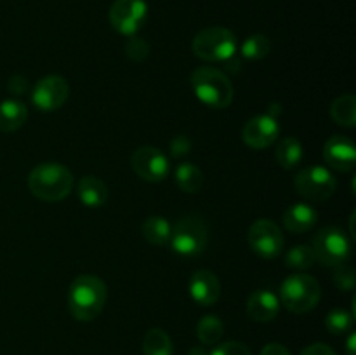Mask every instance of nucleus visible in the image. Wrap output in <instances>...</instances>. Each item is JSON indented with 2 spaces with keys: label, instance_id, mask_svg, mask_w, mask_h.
Instances as JSON below:
<instances>
[{
  "label": "nucleus",
  "instance_id": "obj_9",
  "mask_svg": "<svg viewBox=\"0 0 356 355\" xmlns=\"http://www.w3.org/2000/svg\"><path fill=\"white\" fill-rule=\"evenodd\" d=\"M148 6L145 0H115L110 9V23L118 33L134 37L145 24Z\"/></svg>",
  "mask_w": 356,
  "mask_h": 355
},
{
  "label": "nucleus",
  "instance_id": "obj_7",
  "mask_svg": "<svg viewBox=\"0 0 356 355\" xmlns=\"http://www.w3.org/2000/svg\"><path fill=\"white\" fill-rule=\"evenodd\" d=\"M313 253L320 263L327 267H337L343 265L350 258L351 244L348 237L339 228L327 226L322 228L313 239Z\"/></svg>",
  "mask_w": 356,
  "mask_h": 355
},
{
  "label": "nucleus",
  "instance_id": "obj_4",
  "mask_svg": "<svg viewBox=\"0 0 356 355\" xmlns=\"http://www.w3.org/2000/svg\"><path fill=\"white\" fill-rule=\"evenodd\" d=\"M322 296L318 281L308 274L289 275L280 287V299L292 313H308L315 308Z\"/></svg>",
  "mask_w": 356,
  "mask_h": 355
},
{
  "label": "nucleus",
  "instance_id": "obj_32",
  "mask_svg": "<svg viewBox=\"0 0 356 355\" xmlns=\"http://www.w3.org/2000/svg\"><path fill=\"white\" fill-rule=\"evenodd\" d=\"M190 150L191 139L188 138V136H174L172 141H170V153H172V157H184L186 153H190Z\"/></svg>",
  "mask_w": 356,
  "mask_h": 355
},
{
  "label": "nucleus",
  "instance_id": "obj_18",
  "mask_svg": "<svg viewBox=\"0 0 356 355\" xmlns=\"http://www.w3.org/2000/svg\"><path fill=\"white\" fill-rule=\"evenodd\" d=\"M79 198L86 207H101L108 200V188L99 178L83 176L79 181Z\"/></svg>",
  "mask_w": 356,
  "mask_h": 355
},
{
  "label": "nucleus",
  "instance_id": "obj_26",
  "mask_svg": "<svg viewBox=\"0 0 356 355\" xmlns=\"http://www.w3.org/2000/svg\"><path fill=\"white\" fill-rule=\"evenodd\" d=\"M271 51V40L263 33L250 35L245 42L242 44V56L250 61H257V59H264Z\"/></svg>",
  "mask_w": 356,
  "mask_h": 355
},
{
  "label": "nucleus",
  "instance_id": "obj_33",
  "mask_svg": "<svg viewBox=\"0 0 356 355\" xmlns=\"http://www.w3.org/2000/svg\"><path fill=\"white\" fill-rule=\"evenodd\" d=\"M301 355H336V352L325 343H313L302 350Z\"/></svg>",
  "mask_w": 356,
  "mask_h": 355
},
{
  "label": "nucleus",
  "instance_id": "obj_6",
  "mask_svg": "<svg viewBox=\"0 0 356 355\" xmlns=\"http://www.w3.org/2000/svg\"><path fill=\"white\" fill-rule=\"evenodd\" d=\"M169 242L181 256H197L207 247V226L198 218L186 216L176 223Z\"/></svg>",
  "mask_w": 356,
  "mask_h": 355
},
{
  "label": "nucleus",
  "instance_id": "obj_24",
  "mask_svg": "<svg viewBox=\"0 0 356 355\" xmlns=\"http://www.w3.org/2000/svg\"><path fill=\"white\" fill-rule=\"evenodd\" d=\"M172 340L163 329H149L143 340V354L145 355H172Z\"/></svg>",
  "mask_w": 356,
  "mask_h": 355
},
{
  "label": "nucleus",
  "instance_id": "obj_5",
  "mask_svg": "<svg viewBox=\"0 0 356 355\" xmlns=\"http://www.w3.org/2000/svg\"><path fill=\"white\" fill-rule=\"evenodd\" d=\"M193 52L205 61H228L235 58L236 37L222 26H209L193 38Z\"/></svg>",
  "mask_w": 356,
  "mask_h": 355
},
{
  "label": "nucleus",
  "instance_id": "obj_22",
  "mask_svg": "<svg viewBox=\"0 0 356 355\" xmlns=\"http://www.w3.org/2000/svg\"><path fill=\"white\" fill-rule=\"evenodd\" d=\"M330 115L336 124L343 127H355L356 125V97L353 94H343L336 97L330 104Z\"/></svg>",
  "mask_w": 356,
  "mask_h": 355
},
{
  "label": "nucleus",
  "instance_id": "obj_2",
  "mask_svg": "<svg viewBox=\"0 0 356 355\" xmlns=\"http://www.w3.org/2000/svg\"><path fill=\"white\" fill-rule=\"evenodd\" d=\"M28 187L40 200L59 202L72 191L73 174L63 164L42 162L28 176Z\"/></svg>",
  "mask_w": 356,
  "mask_h": 355
},
{
  "label": "nucleus",
  "instance_id": "obj_15",
  "mask_svg": "<svg viewBox=\"0 0 356 355\" xmlns=\"http://www.w3.org/2000/svg\"><path fill=\"white\" fill-rule=\"evenodd\" d=\"M190 294L198 305L211 306L221 296L219 278L211 270H198L190 278Z\"/></svg>",
  "mask_w": 356,
  "mask_h": 355
},
{
  "label": "nucleus",
  "instance_id": "obj_19",
  "mask_svg": "<svg viewBox=\"0 0 356 355\" xmlns=\"http://www.w3.org/2000/svg\"><path fill=\"white\" fill-rule=\"evenodd\" d=\"M26 104L17 100H6L0 103V131L14 132L26 122Z\"/></svg>",
  "mask_w": 356,
  "mask_h": 355
},
{
  "label": "nucleus",
  "instance_id": "obj_31",
  "mask_svg": "<svg viewBox=\"0 0 356 355\" xmlns=\"http://www.w3.org/2000/svg\"><path fill=\"white\" fill-rule=\"evenodd\" d=\"M211 355H252L250 348L240 341H226L211 352Z\"/></svg>",
  "mask_w": 356,
  "mask_h": 355
},
{
  "label": "nucleus",
  "instance_id": "obj_30",
  "mask_svg": "<svg viewBox=\"0 0 356 355\" xmlns=\"http://www.w3.org/2000/svg\"><path fill=\"white\" fill-rule=\"evenodd\" d=\"M355 270L348 265H337V270L334 274V282L341 291H351L355 287Z\"/></svg>",
  "mask_w": 356,
  "mask_h": 355
},
{
  "label": "nucleus",
  "instance_id": "obj_35",
  "mask_svg": "<svg viewBox=\"0 0 356 355\" xmlns=\"http://www.w3.org/2000/svg\"><path fill=\"white\" fill-rule=\"evenodd\" d=\"M261 355H291V352L280 343H270L261 350Z\"/></svg>",
  "mask_w": 356,
  "mask_h": 355
},
{
  "label": "nucleus",
  "instance_id": "obj_16",
  "mask_svg": "<svg viewBox=\"0 0 356 355\" xmlns=\"http://www.w3.org/2000/svg\"><path fill=\"white\" fill-rule=\"evenodd\" d=\"M278 310H280L278 296L268 289L254 291L247 299V313L256 322H270L278 315Z\"/></svg>",
  "mask_w": 356,
  "mask_h": 355
},
{
  "label": "nucleus",
  "instance_id": "obj_13",
  "mask_svg": "<svg viewBox=\"0 0 356 355\" xmlns=\"http://www.w3.org/2000/svg\"><path fill=\"white\" fill-rule=\"evenodd\" d=\"M280 134V125L277 117H271L270 113L256 115L245 122L242 129V139L247 146L254 150H264L273 145Z\"/></svg>",
  "mask_w": 356,
  "mask_h": 355
},
{
  "label": "nucleus",
  "instance_id": "obj_27",
  "mask_svg": "<svg viewBox=\"0 0 356 355\" xmlns=\"http://www.w3.org/2000/svg\"><path fill=\"white\" fill-rule=\"evenodd\" d=\"M315 253H313V247L308 244H299L294 246L292 249H289L287 256H285V265L289 268H294V270H306V268L312 267L315 263Z\"/></svg>",
  "mask_w": 356,
  "mask_h": 355
},
{
  "label": "nucleus",
  "instance_id": "obj_25",
  "mask_svg": "<svg viewBox=\"0 0 356 355\" xmlns=\"http://www.w3.org/2000/svg\"><path fill=\"white\" fill-rule=\"evenodd\" d=\"M225 334V324L218 315L202 317L197 326V336L204 345H216Z\"/></svg>",
  "mask_w": 356,
  "mask_h": 355
},
{
  "label": "nucleus",
  "instance_id": "obj_20",
  "mask_svg": "<svg viewBox=\"0 0 356 355\" xmlns=\"http://www.w3.org/2000/svg\"><path fill=\"white\" fill-rule=\"evenodd\" d=\"M143 237L148 240L153 246H165L170 240V232H172V226L162 216H149L143 223Z\"/></svg>",
  "mask_w": 356,
  "mask_h": 355
},
{
  "label": "nucleus",
  "instance_id": "obj_14",
  "mask_svg": "<svg viewBox=\"0 0 356 355\" xmlns=\"http://www.w3.org/2000/svg\"><path fill=\"white\" fill-rule=\"evenodd\" d=\"M323 159L332 169L348 173L353 169L356 162V148L353 141L346 136H332L330 139H327L325 146H323Z\"/></svg>",
  "mask_w": 356,
  "mask_h": 355
},
{
  "label": "nucleus",
  "instance_id": "obj_29",
  "mask_svg": "<svg viewBox=\"0 0 356 355\" xmlns=\"http://www.w3.org/2000/svg\"><path fill=\"white\" fill-rule=\"evenodd\" d=\"M125 54H127L129 59H132V61L136 63L145 61L149 56V44L145 38H139L134 35V37L129 38V42L125 44Z\"/></svg>",
  "mask_w": 356,
  "mask_h": 355
},
{
  "label": "nucleus",
  "instance_id": "obj_3",
  "mask_svg": "<svg viewBox=\"0 0 356 355\" xmlns=\"http://www.w3.org/2000/svg\"><path fill=\"white\" fill-rule=\"evenodd\" d=\"M190 82L198 100L209 108L221 110L233 101L232 80L221 70L200 66L191 73Z\"/></svg>",
  "mask_w": 356,
  "mask_h": 355
},
{
  "label": "nucleus",
  "instance_id": "obj_23",
  "mask_svg": "<svg viewBox=\"0 0 356 355\" xmlns=\"http://www.w3.org/2000/svg\"><path fill=\"white\" fill-rule=\"evenodd\" d=\"M176 184L184 194H197L204 184V174L195 164L183 162L176 169Z\"/></svg>",
  "mask_w": 356,
  "mask_h": 355
},
{
  "label": "nucleus",
  "instance_id": "obj_1",
  "mask_svg": "<svg viewBox=\"0 0 356 355\" xmlns=\"http://www.w3.org/2000/svg\"><path fill=\"white\" fill-rule=\"evenodd\" d=\"M106 284L96 275H79L68 289V306L76 320H92L106 305Z\"/></svg>",
  "mask_w": 356,
  "mask_h": 355
},
{
  "label": "nucleus",
  "instance_id": "obj_10",
  "mask_svg": "<svg viewBox=\"0 0 356 355\" xmlns=\"http://www.w3.org/2000/svg\"><path fill=\"white\" fill-rule=\"evenodd\" d=\"M131 166L141 180L149 183L163 181L170 173V164L165 153L155 146H141L131 157Z\"/></svg>",
  "mask_w": 356,
  "mask_h": 355
},
{
  "label": "nucleus",
  "instance_id": "obj_37",
  "mask_svg": "<svg viewBox=\"0 0 356 355\" xmlns=\"http://www.w3.org/2000/svg\"><path fill=\"white\" fill-rule=\"evenodd\" d=\"M188 355H209V354L204 347H193L190 352H188Z\"/></svg>",
  "mask_w": 356,
  "mask_h": 355
},
{
  "label": "nucleus",
  "instance_id": "obj_21",
  "mask_svg": "<svg viewBox=\"0 0 356 355\" xmlns=\"http://www.w3.org/2000/svg\"><path fill=\"white\" fill-rule=\"evenodd\" d=\"M275 159L284 169H294L302 160V145L294 136H287L278 143L275 150Z\"/></svg>",
  "mask_w": 356,
  "mask_h": 355
},
{
  "label": "nucleus",
  "instance_id": "obj_28",
  "mask_svg": "<svg viewBox=\"0 0 356 355\" xmlns=\"http://www.w3.org/2000/svg\"><path fill=\"white\" fill-rule=\"evenodd\" d=\"M327 329L332 334H344L351 329L353 326V313L346 312L343 308H334L332 312H329L325 319Z\"/></svg>",
  "mask_w": 356,
  "mask_h": 355
},
{
  "label": "nucleus",
  "instance_id": "obj_11",
  "mask_svg": "<svg viewBox=\"0 0 356 355\" xmlns=\"http://www.w3.org/2000/svg\"><path fill=\"white\" fill-rule=\"evenodd\" d=\"M249 244L254 253L264 260H271L284 249V233L277 223L270 219H257L249 228Z\"/></svg>",
  "mask_w": 356,
  "mask_h": 355
},
{
  "label": "nucleus",
  "instance_id": "obj_17",
  "mask_svg": "<svg viewBox=\"0 0 356 355\" xmlns=\"http://www.w3.org/2000/svg\"><path fill=\"white\" fill-rule=\"evenodd\" d=\"M316 219H318V212H316L309 204H305V202L292 204L291 207H287V211L284 212V225L285 228L292 233L308 232L309 228H313Z\"/></svg>",
  "mask_w": 356,
  "mask_h": 355
},
{
  "label": "nucleus",
  "instance_id": "obj_34",
  "mask_svg": "<svg viewBox=\"0 0 356 355\" xmlns=\"http://www.w3.org/2000/svg\"><path fill=\"white\" fill-rule=\"evenodd\" d=\"M7 87H9V90L13 94H23V93H26V90H28V82H26V79H24V77L16 75V77H13V79L9 80Z\"/></svg>",
  "mask_w": 356,
  "mask_h": 355
},
{
  "label": "nucleus",
  "instance_id": "obj_36",
  "mask_svg": "<svg viewBox=\"0 0 356 355\" xmlns=\"http://www.w3.org/2000/svg\"><path fill=\"white\" fill-rule=\"evenodd\" d=\"M356 336L355 333L350 334V338H348V345H346V350H348V355H356Z\"/></svg>",
  "mask_w": 356,
  "mask_h": 355
},
{
  "label": "nucleus",
  "instance_id": "obj_12",
  "mask_svg": "<svg viewBox=\"0 0 356 355\" xmlns=\"http://www.w3.org/2000/svg\"><path fill=\"white\" fill-rule=\"evenodd\" d=\"M70 86L61 75H47L38 80L31 93V101L42 111H54L66 103Z\"/></svg>",
  "mask_w": 356,
  "mask_h": 355
},
{
  "label": "nucleus",
  "instance_id": "obj_8",
  "mask_svg": "<svg viewBox=\"0 0 356 355\" xmlns=\"http://www.w3.org/2000/svg\"><path fill=\"white\" fill-rule=\"evenodd\" d=\"M337 188L334 174L327 167L312 166L296 176V190L308 200H327Z\"/></svg>",
  "mask_w": 356,
  "mask_h": 355
}]
</instances>
